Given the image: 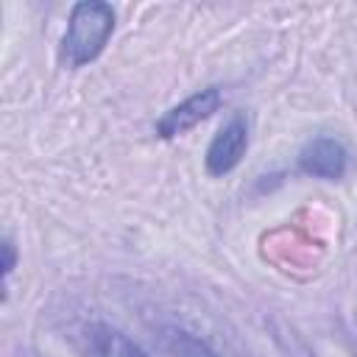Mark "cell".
<instances>
[{
	"mask_svg": "<svg viewBox=\"0 0 357 357\" xmlns=\"http://www.w3.org/2000/svg\"><path fill=\"white\" fill-rule=\"evenodd\" d=\"M114 22L117 17L109 3H98V0L75 3L70 11L67 28L61 33V45H59L61 64L70 70L92 64L106 50L114 33Z\"/></svg>",
	"mask_w": 357,
	"mask_h": 357,
	"instance_id": "6da1fadb",
	"label": "cell"
},
{
	"mask_svg": "<svg viewBox=\"0 0 357 357\" xmlns=\"http://www.w3.org/2000/svg\"><path fill=\"white\" fill-rule=\"evenodd\" d=\"M220 106H223V92L218 86H204V89L187 95L184 100H178L176 106H170L167 112H162V117L156 120L153 131H156L159 139L184 137L187 131H192L201 123H206Z\"/></svg>",
	"mask_w": 357,
	"mask_h": 357,
	"instance_id": "7a4b0ae2",
	"label": "cell"
},
{
	"mask_svg": "<svg viewBox=\"0 0 357 357\" xmlns=\"http://www.w3.org/2000/svg\"><path fill=\"white\" fill-rule=\"evenodd\" d=\"M245 151H248V117L231 114L209 139L204 153V170L212 178H223L243 162Z\"/></svg>",
	"mask_w": 357,
	"mask_h": 357,
	"instance_id": "3957f363",
	"label": "cell"
},
{
	"mask_svg": "<svg viewBox=\"0 0 357 357\" xmlns=\"http://www.w3.org/2000/svg\"><path fill=\"white\" fill-rule=\"evenodd\" d=\"M296 165L304 176L340 181L349 170V151L337 137H315L298 151Z\"/></svg>",
	"mask_w": 357,
	"mask_h": 357,
	"instance_id": "277c9868",
	"label": "cell"
},
{
	"mask_svg": "<svg viewBox=\"0 0 357 357\" xmlns=\"http://www.w3.org/2000/svg\"><path fill=\"white\" fill-rule=\"evenodd\" d=\"M86 354L89 357H148L126 332L109 324L86 326Z\"/></svg>",
	"mask_w": 357,
	"mask_h": 357,
	"instance_id": "5b68a950",
	"label": "cell"
},
{
	"mask_svg": "<svg viewBox=\"0 0 357 357\" xmlns=\"http://www.w3.org/2000/svg\"><path fill=\"white\" fill-rule=\"evenodd\" d=\"M162 349L167 357H220L206 340L187 329H167L162 337Z\"/></svg>",
	"mask_w": 357,
	"mask_h": 357,
	"instance_id": "8992f818",
	"label": "cell"
},
{
	"mask_svg": "<svg viewBox=\"0 0 357 357\" xmlns=\"http://www.w3.org/2000/svg\"><path fill=\"white\" fill-rule=\"evenodd\" d=\"M0 248H3V298H6L8 296V282H11V276L20 265V251H17V243H14L11 234H3Z\"/></svg>",
	"mask_w": 357,
	"mask_h": 357,
	"instance_id": "52a82bcc",
	"label": "cell"
}]
</instances>
